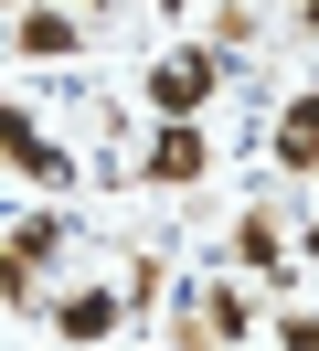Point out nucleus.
<instances>
[{
  "mask_svg": "<svg viewBox=\"0 0 319 351\" xmlns=\"http://www.w3.org/2000/svg\"><path fill=\"white\" fill-rule=\"evenodd\" d=\"M213 96H224V53H213V43H181V53L149 64V107H160V117H202Z\"/></svg>",
  "mask_w": 319,
  "mask_h": 351,
  "instance_id": "1",
  "label": "nucleus"
},
{
  "mask_svg": "<svg viewBox=\"0 0 319 351\" xmlns=\"http://www.w3.org/2000/svg\"><path fill=\"white\" fill-rule=\"evenodd\" d=\"M202 171H213L202 117H160V128H149V149H139V181H149V192H191Z\"/></svg>",
  "mask_w": 319,
  "mask_h": 351,
  "instance_id": "2",
  "label": "nucleus"
},
{
  "mask_svg": "<svg viewBox=\"0 0 319 351\" xmlns=\"http://www.w3.org/2000/svg\"><path fill=\"white\" fill-rule=\"evenodd\" d=\"M11 53H21V64H75V53H85V11L21 0V11H11Z\"/></svg>",
  "mask_w": 319,
  "mask_h": 351,
  "instance_id": "3",
  "label": "nucleus"
},
{
  "mask_svg": "<svg viewBox=\"0 0 319 351\" xmlns=\"http://www.w3.org/2000/svg\"><path fill=\"white\" fill-rule=\"evenodd\" d=\"M117 319H128V287H64V298H54V341L64 351L117 341Z\"/></svg>",
  "mask_w": 319,
  "mask_h": 351,
  "instance_id": "4",
  "label": "nucleus"
},
{
  "mask_svg": "<svg viewBox=\"0 0 319 351\" xmlns=\"http://www.w3.org/2000/svg\"><path fill=\"white\" fill-rule=\"evenodd\" d=\"M276 171H287V181H309V171H319V86L276 107Z\"/></svg>",
  "mask_w": 319,
  "mask_h": 351,
  "instance_id": "5",
  "label": "nucleus"
},
{
  "mask_svg": "<svg viewBox=\"0 0 319 351\" xmlns=\"http://www.w3.org/2000/svg\"><path fill=\"white\" fill-rule=\"evenodd\" d=\"M0 160L32 171V181H64V160H54V138L32 128V107H0Z\"/></svg>",
  "mask_w": 319,
  "mask_h": 351,
  "instance_id": "6",
  "label": "nucleus"
},
{
  "mask_svg": "<svg viewBox=\"0 0 319 351\" xmlns=\"http://www.w3.org/2000/svg\"><path fill=\"white\" fill-rule=\"evenodd\" d=\"M191 308H202V330H213V341H224V351H234V341H245V330H255V287H245V277H213V287H202V298H191Z\"/></svg>",
  "mask_w": 319,
  "mask_h": 351,
  "instance_id": "7",
  "label": "nucleus"
},
{
  "mask_svg": "<svg viewBox=\"0 0 319 351\" xmlns=\"http://www.w3.org/2000/svg\"><path fill=\"white\" fill-rule=\"evenodd\" d=\"M234 266H245V277H276V266H287V234H276V213H266V202L234 223Z\"/></svg>",
  "mask_w": 319,
  "mask_h": 351,
  "instance_id": "8",
  "label": "nucleus"
},
{
  "mask_svg": "<svg viewBox=\"0 0 319 351\" xmlns=\"http://www.w3.org/2000/svg\"><path fill=\"white\" fill-rule=\"evenodd\" d=\"M54 245H64V223H54V213H21L0 256H11V266H54Z\"/></svg>",
  "mask_w": 319,
  "mask_h": 351,
  "instance_id": "9",
  "label": "nucleus"
},
{
  "mask_svg": "<svg viewBox=\"0 0 319 351\" xmlns=\"http://www.w3.org/2000/svg\"><path fill=\"white\" fill-rule=\"evenodd\" d=\"M276 351H319V308H298V319H276Z\"/></svg>",
  "mask_w": 319,
  "mask_h": 351,
  "instance_id": "10",
  "label": "nucleus"
},
{
  "mask_svg": "<svg viewBox=\"0 0 319 351\" xmlns=\"http://www.w3.org/2000/svg\"><path fill=\"white\" fill-rule=\"evenodd\" d=\"M298 32H319V0H298Z\"/></svg>",
  "mask_w": 319,
  "mask_h": 351,
  "instance_id": "11",
  "label": "nucleus"
},
{
  "mask_svg": "<svg viewBox=\"0 0 319 351\" xmlns=\"http://www.w3.org/2000/svg\"><path fill=\"white\" fill-rule=\"evenodd\" d=\"M309 277H319V223H309Z\"/></svg>",
  "mask_w": 319,
  "mask_h": 351,
  "instance_id": "12",
  "label": "nucleus"
},
{
  "mask_svg": "<svg viewBox=\"0 0 319 351\" xmlns=\"http://www.w3.org/2000/svg\"><path fill=\"white\" fill-rule=\"evenodd\" d=\"M64 11H106V0H64Z\"/></svg>",
  "mask_w": 319,
  "mask_h": 351,
  "instance_id": "13",
  "label": "nucleus"
}]
</instances>
